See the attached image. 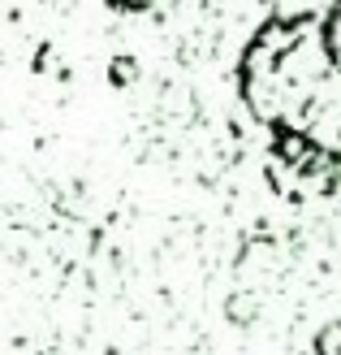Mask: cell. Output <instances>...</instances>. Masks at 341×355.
I'll return each mask as SVG.
<instances>
[{
	"mask_svg": "<svg viewBox=\"0 0 341 355\" xmlns=\"http://www.w3.org/2000/svg\"><path fill=\"white\" fill-rule=\"evenodd\" d=\"M238 96L294 173L341 169V48L315 13L268 17L238 57Z\"/></svg>",
	"mask_w": 341,
	"mask_h": 355,
	"instance_id": "cell-1",
	"label": "cell"
}]
</instances>
